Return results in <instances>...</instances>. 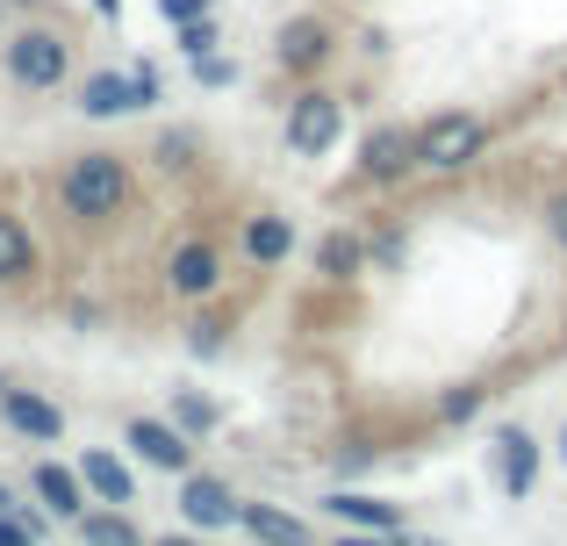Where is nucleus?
I'll use <instances>...</instances> for the list:
<instances>
[{
	"instance_id": "obj_1",
	"label": "nucleus",
	"mask_w": 567,
	"mask_h": 546,
	"mask_svg": "<svg viewBox=\"0 0 567 546\" xmlns=\"http://www.w3.org/2000/svg\"><path fill=\"white\" fill-rule=\"evenodd\" d=\"M130 202H137V166H130L123 152H72L65 173H58V209L72 216L80 230H109L130 216Z\"/></svg>"
},
{
	"instance_id": "obj_2",
	"label": "nucleus",
	"mask_w": 567,
	"mask_h": 546,
	"mask_svg": "<svg viewBox=\"0 0 567 546\" xmlns=\"http://www.w3.org/2000/svg\"><path fill=\"white\" fill-rule=\"evenodd\" d=\"M0 72L22 94H58L72 80V37L58 22H22L0 37Z\"/></svg>"
},
{
	"instance_id": "obj_3",
	"label": "nucleus",
	"mask_w": 567,
	"mask_h": 546,
	"mask_svg": "<svg viewBox=\"0 0 567 546\" xmlns=\"http://www.w3.org/2000/svg\"><path fill=\"white\" fill-rule=\"evenodd\" d=\"M488 152V115L474 109H445L431 123H416V173H460Z\"/></svg>"
},
{
	"instance_id": "obj_4",
	"label": "nucleus",
	"mask_w": 567,
	"mask_h": 546,
	"mask_svg": "<svg viewBox=\"0 0 567 546\" xmlns=\"http://www.w3.org/2000/svg\"><path fill=\"white\" fill-rule=\"evenodd\" d=\"M158 101V72L152 65H130V72H86L80 94H72V109L86 115V123H115V115H144Z\"/></svg>"
},
{
	"instance_id": "obj_5",
	"label": "nucleus",
	"mask_w": 567,
	"mask_h": 546,
	"mask_svg": "<svg viewBox=\"0 0 567 546\" xmlns=\"http://www.w3.org/2000/svg\"><path fill=\"white\" fill-rule=\"evenodd\" d=\"M280 137H288L295 158H323L338 137H346V94H331V86H302V94L288 101V115H280Z\"/></svg>"
},
{
	"instance_id": "obj_6",
	"label": "nucleus",
	"mask_w": 567,
	"mask_h": 546,
	"mask_svg": "<svg viewBox=\"0 0 567 546\" xmlns=\"http://www.w3.org/2000/svg\"><path fill=\"white\" fill-rule=\"evenodd\" d=\"M338 43H346V37H338L331 14H317V8H309V14H288V22L274 29V65L288 72V80H317V72L338 58Z\"/></svg>"
},
{
	"instance_id": "obj_7",
	"label": "nucleus",
	"mask_w": 567,
	"mask_h": 546,
	"mask_svg": "<svg viewBox=\"0 0 567 546\" xmlns=\"http://www.w3.org/2000/svg\"><path fill=\"white\" fill-rule=\"evenodd\" d=\"M223 280H230V259H223L216 238H181L166 253V295L173 302H208Z\"/></svg>"
},
{
	"instance_id": "obj_8",
	"label": "nucleus",
	"mask_w": 567,
	"mask_h": 546,
	"mask_svg": "<svg viewBox=\"0 0 567 546\" xmlns=\"http://www.w3.org/2000/svg\"><path fill=\"white\" fill-rule=\"evenodd\" d=\"M416 173V130L410 123H374L360 137V181L367 187H402Z\"/></svg>"
},
{
	"instance_id": "obj_9",
	"label": "nucleus",
	"mask_w": 567,
	"mask_h": 546,
	"mask_svg": "<svg viewBox=\"0 0 567 546\" xmlns=\"http://www.w3.org/2000/svg\"><path fill=\"white\" fill-rule=\"evenodd\" d=\"M123 439L137 446L144 467H166V475H187V467H194V439H187L173 418H130Z\"/></svg>"
},
{
	"instance_id": "obj_10",
	"label": "nucleus",
	"mask_w": 567,
	"mask_h": 546,
	"mask_svg": "<svg viewBox=\"0 0 567 546\" xmlns=\"http://www.w3.org/2000/svg\"><path fill=\"white\" fill-rule=\"evenodd\" d=\"M237 511H245V496H230V482L223 475H181V518L202 525V533H223V525H237Z\"/></svg>"
},
{
	"instance_id": "obj_11",
	"label": "nucleus",
	"mask_w": 567,
	"mask_h": 546,
	"mask_svg": "<svg viewBox=\"0 0 567 546\" xmlns=\"http://www.w3.org/2000/svg\"><path fill=\"white\" fill-rule=\"evenodd\" d=\"M237 259H245V267H288L295 259V216L251 209L245 230H237Z\"/></svg>"
},
{
	"instance_id": "obj_12",
	"label": "nucleus",
	"mask_w": 567,
	"mask_h": 546,
	"mask_svg": "<svg viewBox=\"0 0 567 546\" xmlns=\"http://www.w3.org/2000/svg\"><path fill=\"white\" fill-rule=\"evenodd\" d=\"M0 424H8L14 439H43V446L65 439V410H58L51 395H37V389H14V381H8V395H0Z\"/></svg>"
},
{
	"instance_id": "obj_13",
	"label": "nucleus",
	"mask_w": 567,
	"mask_h": 546,
	"mask_svg": "<svg viewBox=\"0 0 567 546\" xmlns=\"http://www.w3.org/2000/svg\"><path fill=\"white\" fill-rule=\"evenodd\" d=\"M496 482L511 504H525L532 490H539V439L525 432V424H511V432H496Z\"/></svg>"
},
{
	"instance_id": "obj_14",
	"label": "nucleus",
	"mask_w": 567,
	"mask_h": 546,
	"mask_svg": "<svg viewBox=\"0 0 567 546\" xmlns=\"http://www.w3.org/2000/svg\"><path fill=\"white\" fill-rule=\"evenodd\" d=\"M323 511H331L338 525H352V533H388V539H410V533H402V511L388 504V496H367V490H331V496H323Z\"/></svg>"
},
{
	"instance_id": "obj_15",
	"label": "nucleus",
	"mask_w": 567,
	"mask_h": 546,
	"mask_svg": "<svg viewBox=\"0 0 567 546\" xmlns=\"http://www.w3.org/2000/svg\"><path fill=\"white\" fill-rule=\"evenodd\" d=\"M29 490H37L43 504L58 511V518H72V525H80L86 511H94V490H86V475H80V467H58V461H37V475H29Z\"/></svg>"
},
{
	"instance_id": "obj_16",
	"label": "nucleus",
	"mask_w": 567,
	"mask_h": 546,
	"mask_svg": "<svg viewBox=\"0 0 567 546\" xmlns=\"http://www.w3.org/2000/svg\"><path fill=\"white\" fill-rule=\"evenodd\" d=\"M37 230H29V216L0 209V288H22L29 274H37Z\"/></svg>"
},
{
	"instance_id": "obj_17",
	"label": "nucleus",
	"mask_w": 567,
	"mask_h": 546,
	"mask_svg": "<svg viewBox=\"0 0 567 546\" xmlns=\"http://www.w3.org/2000/svg\"><path fill=\"white\" fill-rule=\"evenodd\" d=\"M80 475H86V490H94V504H137V475H130V461L123 453H80Z\"/></svg>"
},
{
	"instance_id": "obj_18",
	"label": "nucleus",
	"mask_w": 567,
	"mask_h": 546,
	"mask_svg": "<svg viewBox=\"0 0 567 546\" xmlns=\"http://www.w3.org/2000/svg\"><path fill=\"white\" fill-rule=\"evenodd\" d=\"M237 525H245L259 546H317V539H309V525L295 518V511H280V504H245V511H237Z\"/></svg>"
},
{
	"instance_id": "obj_19",
	"label": "nucleus",
	"mask_w": 567,
	"mask_h": 546,
	"mask_svg": "<svg viewBox=\"0 0 567 546\" xmlns=\"http://www.w3.org/2000/svg\"><path fill=\"white\" fill-rule=\"evenodd\" d=\"M152 166L166 173V181H187V173L202 166V130H158L152 137Z\"/></svg>"
},
{
	"instance_id": "obj_20",
	"label": "nucleus",
	"mask_w": 567,
	"mask_h": 546,
	"mask_svg": "<svg viewBox=\"0 0 567 546\" xmlns=\"http://www.w3.org/2000/svg\"><path fill=\"white\" fill-rule=\"evenodd\" d=\"M80 539H86V546H152V539L137 533V525H130V511H123V504L86 511V518H80Z\"/></svg>"
},
{
	"instance_id": "obj_21",
	"label": "nucleus",
	"mask_w": 567,
	"mask_h": 546,
	"mask_svg": "<svg viewBox=\"0 0 567 546\" xmlns=\"http://www.w3.org/2000/svg\"><path fill=\"white\" fill-rule=\"evenodd\" d=\"M317 274L323 280H360L367 274V245L352 238V230H331V238L317 245Z\"/></svg>"
},
{
	"instance_id": "obj_22",
	"label": "nucleus",
	"mask_w": 567,
	"mask_h": 546,
	"mask_svg": "<svg viewBox=\"0 0 567 546\" xmlns=\"http://www.w3.org/2000/svg\"><path fill=\"white\" fill-rule=\"evenodd\" d=\"M173 424H181L187 439H208L223 424V410L208 403V395H194V389H173Z\"/></svg>"
},
{
	"instance_id": "obj_23",
	"label": "nucleus",
	"mask_w": 567,
	"mask_h": 546,
	"mask_svg": "<svg viewBox=\"0 0 567 546\" xmlns=\"http://www.w3.org/2000/svg\"><path fill=\"white\" fill-rule=\"evenodd\" d=\"M482 403H488V389H474V381H460V389H445V395H439V418H445V424H467V418H474Z\"/></svg>"
},
{
	"instance_id": "obj_24",
	"label": "nucleus",
	"mask_w": 567,
	"mask_h": 546,
	"mask_svg": "<svg viewBox=\"0 0 567 546\" xmlns=\"http://www.w3.org/2000/svg\"><path fill=\"white\" fill-rule=\"evenodd\" d=\"M173 43H181V58H208V51H216V22H208V14H202V22H181Z\"/></svg>"
},
{
	"instance_id": "obj_25",
	"label": "nucleus",
	"mask_w": 567,
	"mask_h": 546,
	"mask_svg": "<svg viewBox=\"0 0 567 546\" xmlns=\"http://www.w3.org/2000/svg\"><path fill=\"white\" fill-rule=\"evenodd\" d=\"M539 224H546V238H554L560 245V253H567V181L554 187V195H546L539 202Z\"/></svg>"
},
{
	"instance_id": "obj_26",
	"label": "nucleus",
	"mask_w": 567,
	"mask_h": 546,
	"mask_svg": "<svg viewBox=\"0 0 567 546\" xmlns=\"http://www.w3.org/2000/svg\"><path fill=\"white\" fill-rule=\"evenodd\" d=\"M37 539H43V533H37V518H22L14 504L0 511V546H37Z\"/></svg>"
},
{
	"instance_id": "obj_27",
	"label": "nucleus",
	"mask_w": 567,
	"mask_h": 546,
	"mask_svg": "<svg viewBox=\"0 0 567 546\" xmlns=\"http://www.w3.org/2000/svg\"><path fill=\"white\" fill-rule=\"evenodd\" d=\"M194 80H202V86H230L237 80V58H216V51L194 58Z\"/></svg>"
},
{
	"instance_id": "obj_28",
	"label": "nucleus",
	"mask_w": 567,
	"mask_h": 546,
	"mask_svg": "<svg viewBox=\"0 0 567 546\" xmlns=\"http://www.w3.org/2000/svg\"><path fill=\"white\" fill-rule=\"evenodd\" d=\"M223 331H230L223 317H202V323H194V338H187V346H194V352L208 360V352H223Z\"/></svg>"
},
{
	"instance_id": "obj_29",
	"label": "nucleus",
	"mask_w": 567,
	"mask_h": 546,
	"mask_svg": "<svg viewBox=\"0 0 567 546\" xmlns=\"http://www.w3.org/2000/svg\"><path fill=\"white\" fill-rule=\"evenodd\" d=\"M158 14H166V22L181 29V22H202V14H208V0H158Z\"/></svg>"
},
{
	"instance_id": "obj_30",
	"label": "nucleus",
	"mask_w": 567,
	"mask_h": 546,
	"mask_svg": "<svg viewBox=\"0 0 567 546\" xmlns=\"http://www.w3.org/2000/svg\"><path fill=\"white\" fill-rule=\"evenodd\" d=\"M346 546H395L388 533H360V539H346Z\"/></svg>"
},
{
	"instance_id": "obj_31",
	"label": "nucleus",
	"mask_w": 567,
	"mask_h": 546,
	"mask_svg": "<svg viewBox=\"0 0 567 546\" xmlns=\"http://www.w3.org/2000/svg\"><path fill=\"white\" fill-rule=\"evenodd\" d=\"M152 546H202V539H187V533H166V539H152Z\"/></svg>"
},
{
	"instance_id": "obj_32",
	"label": "nucleus",
	"mask_w": 567,
	"mask_h": 546,
	"mask_svg": "<svg viewBox=\"0 0 567 546\" xmlns=\"http://www.w3.org/2000/svg\"><path fill=\"white\" fill-rule=\"evenodd\" d=\"M94 8H101V14H123V0H94Z\"/></svg>"
},
{
	"instance_id": "obj_33",
	"label": "nucleus",
	"mask_w": 567,
	"mask_h": 546,
	"mask_svg": "<svg viewBox=\"0 0 567 546\" xmlns=\"http://www.w3.org/2000/svg\"><path fill=\"white\" fill-rule=\"evenodd\" d=\"M8 8H22V14H37V8H43V0H8Z\"/></svg>"
},
{
	"instance_id": "obj_34",
	"label": "nucleus",
	"mask_w": 567,
	"mask_h": 546,
	"mask_svg": "<svg viewBox=\"0 0 567 546\" xmlns=\"http://www.w3.org/2000/svg\"><path fill=\"white\" fill-rule=\"evenodd\" d=\"M0 37H8V0H0Z\"/></svg>"
},
{
	"instance_id": "obj_35",
	"label": "nucleus",
	"mask_w": 567,
	"mask_h": 546,
	"mask_svg": "<svg viewBox=\"0 0 567 546\" xmlns=\"http://www.w3.org/2000/svg\"><path fill=\"white\" fill-rule=\"evenodd\" d=\"M8 504H14V496H8V482H0V511H8Z\"/></svg>"
},
{
	"instance_id": "obj_36",
	"label": "nucleus",
	"mask_w": 567,
	"mask_h": 546,
	"mask_svg": "<svg viewBox=\"0 0 567 546\" xmlns=\"http://www.w3.org/2000/svg\"><path fill=\"white\" fill-rule=\"evenodd\" d=\"M0 395H8V374H0Z\"/></svg>"
},
{
	"instance_id": "obj_37",
	"label": "nucleus",
	"mask_w": 567,
	"mask_h": 546,
	"mask_svg": "<svg viewBox=\"0 0 567 546\" xmlns=\"http://www.w3.org/2000/svg\"><path fill=\"white\" fill-rule=\"evenodd\" d=\"M251 546H259V539H251Z\"/></svg>"
}]
</instances>
